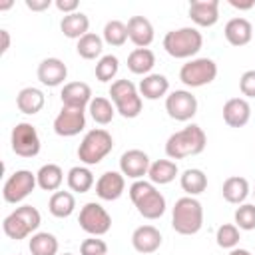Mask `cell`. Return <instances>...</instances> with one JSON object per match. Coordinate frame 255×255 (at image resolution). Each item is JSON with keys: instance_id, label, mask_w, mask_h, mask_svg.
Wrapping results in <instances>:
<instances>
[{"instance_id": "cell-1", "label": "cell", "mask_w": 255, "mask_h": 255, "mask_svg": "<svg viewBox=\"0 0 255 255\" xmlns=\"http://www.w3.org/2000/svg\"><path fill=\"white\" fill-rule=\"evenodd\" d=\"M207 145V135L197 124H189L179 131H173L165 141V155L169 159H183L199 155Z\"/></svg>"}, {"instance_id": "cell-2", "label": "cell", "mask_w": 255, "mask_h": 255, "mask_svg": "<svg viewBox=\"0 0 255 255\" xmlns=\"http://www.w3.org/2000/svg\"><path fill=\"white\" fill-rule=\"evenodd\" d=\"M129 199L131 203L135 205L137 213L143 217V219H159L163 213H165V197L161 195V191H157V187L151 183V181H145V179H135L129 189Z\"/></svg>"}, {"instance_id": "cell-3", "label": "cell", "mask_w": 255, "mask_h": 255, "mask_svg": "<svg viewBox=\"0 0 255 255\" xmlns=\"http://www.w3.org/2000/svg\"><path fill=\"white\" fill-rule=\"evenodd\" d=\"M171 227L179 235H195L203 227L201 201L191 195L179 197L171 209Z\"/></svg>"}, {"instance_id": "cell-4", "label": "cell", "mask_w": 255, "mask_h": 255, "mask_svg": "<svg viewBox=\"0 0 255 255\" xmlns=\"http://www.w3.org/2000/svg\"><path fill=\"white\" fill-rule=\"evenodd\" d=\"M203 46V36L193 26H181L175 30H169L163 36V48L171 58L185 60L193 58Z\"/></svg>"}, {"instance_id": "cell-5", "label": "cell", "mask_w": 255, "mask_h": 255, "mask_svg": "<svg viewBox=\"0 0 255 255\" xmlns=\"http://www.w3.org/2000/svg\"><path fill=\"white\" fill-rule=\"evenodd\" d=\"M40 223H42V215L34 205H20L4 217L2 229L10 239L20 241V239L32 237L38 231Z\"/></svg>"}, {"instance_id": "cell-6", "label": "cell", "mask_w": 255, "mask_h": 255, "mask_svg": "<svg viewBox=\"0 0 255 255\" xmlns=\"http://www.w3.org/2000/svg\"><path fill=\"white\" fill-rule=\"evenodd\" d=\"M110 98L116 106V112L126 118V120H133L141 114V106H143V98L139 96V90L135 88V84L131 80H116L110 86Z\"/></svg>"}, {"instance_id": "cell-7", "label": "cell", "mask_w": 255, "mask_h": 255, "mask_svg": "<svg viewBox=\"0 0 255 255\" xmlns=\"http://www.w3.org/2000/svg\"><path fill=\"white\" fill-rule=\"evenodd\" d=\"M112 149H114L112 133L104 128H96L82 137L78 145V157L84 165H98Z\"/></svg>"}, {"instance_id": "cell-8", "label": "cell", "mask_w": 255, "mask_h": 255, "mask_svg": "<svg viewBox=\"0 0 255 255\" xmlns=\"http://www.w3.org/2000/svg\"><path fill=\"white\" fill-rule=\"evenodd\" d=\"M217 78V64L211 58H191L179 70V80L187 88H201Z\"/></svg>"}, {"instance_id": "cell-9", "label": "cell", "mask_w": 255, "mask_h": 255, "mask_svg": "<svg viewBox=\"0 0 255 255\" xmlns=\"http://www.w3.org/2000/svg\"><path fill=\"white\" fill-rule=\"evenodd\" d=\"M10 145H12V151L16 155H20V157H36L40 153L42 141H40L38 129L32 124L20 122V124H16L12 128Z\"/></svg>"}, {"instance_id": "cell-10", "label": "cell", "mask_w": 255, "mask_h": 255, "mask_svg": "<svg viewBox=\"0 0 255 255\" xmlns=\"http://www.w3.org/2000/svg\"><path fill=\"white\" fill-rule=\"evenodd\" d=\"M36 185H38L36 173H32L30 169H16L4 181L2 197H4L6 203H20V201H24L34 191Z\"/></svg>"}, {"instance_id": "cell-11", "label": "cell", "mask_w": 255, "mask_h": 255, "mask_svg": "<svg viewBox=\"0 0 255 255\" xmlns=\"http://www.w3.org/2000/svg\"><path fill=\"white\" fill-rule=\"evenodd\" d=\"M78 223L80 227L88 233V235H94V237H102L110 231L112 227V217L110 213L106 211L104 205L96 203V201H88L82 209H80V215H78Z\"/></svg>"}, {"instance_id": "cell-12", "label": "cell", "mask_w": 255, "mask_h": 255, "mask_svg": "<svg viewBox=\"0 0 255 255\" xmlns=\"http://www.w3.org/2000/svg\"><path fill=\"white\" fill-rule=\"evenodd\" d=\"M165 112L175 122H189L197 114V98L189 90H173L165 96Z\"/></svg>"}, {"instance_id": "cell-13", "label": "cell", "mask_w": 255, "mask_h": 255, "mask_svg": "<svg viewBox=\"0 0 255 255\" xmlns=\"http://www.w3.org/2000/svg\"><path fill=\"white\" fill-rule=\"evenodd\" d=\"M84 128H86V112L84 110L62 106V110L54 118V131L60 137H74L80 131H84Z\"/></svg>"}, {"instance_id": "cell-14", "label": "cell", "mask_w": 255, "mask_h": 255, "mask_svg": "<svg viewBox=\"0 0 255 255\" xmlns=\"http://www.w3.org/2000/svg\"><path fill=\"white\" fill-rule=\"evenodd\" d=\"M149 165H151V161H149V155L143 151V149H128V151H124L122 153V157H120V171L126 175V177H129V179H141L143 175H147V171H149Z\"/></svg>"}, {"instance_id": "cell-15", "label": "cell", "mask_w": 255, "mask_h": 255, "mask_svg": "<svg viewBox=\"0 0 255 255\" xmlns=\"http://www.w3.org/2000/svg\"><path fill=\"white\" fill-rule=\"evenodd\" d=\"M126 191V175L122 171H104L96 181V195L104 201H116Z\"/></svg>"}, {"instance_id": "cell-16", "label": "cell", "mask_w": 255, "mask_h": 255, "mask_svg": "<svg viewBox=\"0 0 255 255\" xmlns=\"http://www.w3.org/2000/svg\"><path fill=\"white\" fill-rule=\"evenodd\" d=\"M38 80L48 86V88H56V86H62L64 80L68 78V68L66 64L60 60V58H44L40 64H38Z\"/></svg>"}, {"instance_id": "cell-17", "label": "cell", "mask_w": 255, "mask_h": 255, "mask_svg": "<svg viewBox=\"0 0 255 255\" xmlns=\"http://www.w3.org/2000/svg\"><path fill=\"white\" fill-rule=\"evenodd\" d=\"M131 247L141 253V255H149L155 253L161 247V233L157 227L153 225H139L133 229L131 233Z\"/></svg>"}, {"instance_id": "cell-18", "label": "cell", "mask_w": 255, "mask_h": 255, "mask_svg": "<svg viewBox=\"0 0 255 255\" xmlns=\"http://www.w3.org/2000/svg\"><path fill=\"white\" fill-rule=\"evenodd\" d=\"M60 100H62V106L66 108L84 110L92 102V88L86 82H68L62 86Z\"/></svg>"}, {"instance_id": "cell-19", "label": "cell", "mask_w": 255, "mask_h": 255, "mask_svg": "<svg viewBox=\"0 0 255 255\" xmlns=\"http://www.w3.org/2000/svg\"><path fill=\"white\" fill-rule=\"evenodd\" d=\"M187 12L193 24L209 28L219 20V0H191Z\"/></svg>"}, {"instance_id": "cell-20", "label": "cell", "mask_w": 255, "mask_h": 255, "mask_svg": "<svg viewBox=\"0 0 255 255\" xmlns=\"http://www.w3.org/2000/svg\"><path fill=\"white\" fill-rule=\"evenodd\" d=\"M251 118V106L245 98H231L223 104V122L229 128H243Z\"/></svg>"}, {"instance_id": "cell-21", "label": "cell", "mask_w": 255, "mask_h": 255, "mask_svg": "<svg viewBox=\"0 0 255 255\" xmlns=\"http://www.w3.org/2000/svg\"><path fill=\"white\" fill-rule=\"evenodd\" d=\"M153 24L145 16H131L128 20V38L137 48H147L153 42Z\"/></svg>"}, {"instance_id": "cell-22", "label": "cell", "mask_w": 255, "mask_h": 255, "mask_svg": "<svg viewBox=\"0 0 255 255\" xmlns=\"http://www.w3.org/2000/svg\"><path fill=\"white\" fill-rule=\"evenodd\" d=\"M223 34H225V40L231 46H245L253 38V26L247 18L237 16V18L227 20V24L223 28Z\"/></svg>"}, {"instance_id": "cell-23", "label": "cell", "mask_w": 255, "mask_h": 255, "mask_svg": "<svg viewBox=\"0 0 255 255\" xmlns=\"http://www.w3.org/2000/svg\"><path fill=\"white\" fill-rule=\"evenodd\" d=\"M46 104V96L40 88H34V86H28V88H22L16 96V108L26 114V116H34L38 114Z\"/></svg>"}, {"instance_id": "cell-24", "label": "cell", "mask_w": 255, "mask_h": 255, "mask_svg": "<svg viewBox=\"0 0 255 255\" xmlns=\"http://www.w3.org/2000/svg\"><path fill=\"white\" fill-rule=\"evenodd\" d=\"M139 96L143 100H159L169 92V80L163 74H147L137 86Z\"/></svg>"}, {"instance_id": "cell-25", "label": "cell", "mask_w": 255, "mask_h": 255, "mask_svg": "<svg viewBox=\"0 0 255 255\" xmlns=\"http://www.w3.org/2000/svg\"><path fill=\"white\" fill-rule=\"evenodd\" d=\"M221 195L227 203H233V205H241L245 203L247 195H249V181L241 175H231L223 181V187H221Z\"/></svg>"}, {"instance_id": "cell-26", "label": "cell", "mask_w": 255, "mask_h": 255, "mask_svg": "<svg viewBox=\"0 0 255 255\" xmlns=\"http://www.w3.org/2000/svg\"><path fill=\"white\" fill-rule=\"evenodd\" d=\"M179 169H177V163L173 159H155L151 161L149 165V171H147V177L153 185H167L171 183L175 177H177Z\"/></svg>"}, {"instance_id": "cell-27", "label": "cell", "mask_w": 255, "mask_h": 255, "mask_svg": "<svg viewBox=\"0 0 255 255\" xmlns=\"http://www.w3.org/2000/svg\"><path fill=\"white\" fill-rule=\"evenodd\" d=\"M60 30L64 32L66 38L72 40H80L82 36L88 34L90 30V18L84 12H74V14H66L60 22Z\"/></svg>"}, {"instance_id": "cell-28", "label": "cell", "mask_w": 255, "mask_h": 255, "mask_svg": "<svg viewBox=\"0 0 255 255\" xmlns=\"http://www.w3.org/2000/svg\"><path fill=\"white\" fill-rule=\"evenodd\" d=\"M153 66H155V54L149 48H133L128 56V68L131 74L147 76L151 74Z\"/></svg>"}, {"instance_id": "cell-29", "label": "cell", "mask_w": 255, "mask_h": 255, "mask_svg": "<svg viewBox=\"0 0 255 255\" xmlns=\"http://www.w3.org/2000/svg\"><path fill=\"white\" fill-rule=\"evenodd\" d=\"M179 185L187 195L195 197V195H199V193H203L207 189V175L199 167H187L179 175Z\"/></svg>"}, {"instance_id": "cell-30", "label": "cell", "mask_w": 255, "mask_h": 255, "mask_svg": "<svg viewBox=\"0 0 255 255\" xmlns=\"http://www.w3.org/2000/svg\"><path fill=\"white\" fill-rule=\"evenodd\" d=\"M76 209V197L72 191H54L48 199V211L58 217V219H64V217H70Z\"/></svg>"}, {"instance_id": "cell-31", "label": "cell", "mask_w": 255, "mask_h": 255, "mask_svg": "<svg viewBox=\"0 0 255 255\" xmlns=\"http://www.w3.org/2000/svg\"><path fill=\"white\" fill-rule=\"evenodd\" d=\"M36 179H38V187L44 191H58L62 181H64V171L58 163H44L38 171H36Z\"/></svg>"}, {"instance_id": "cell-32", "label": "cell", "mask_w": 255, "mask_h": 255, "mask_svg": "<svg viewBox=\"0 0 255 255\" xmlns=\"http://www.w3.org/2000/svg\"><path fill=\"white\" fill-rule=\"evenodd\" d=\"M66 183L76 193H86L94 187V173L88 165H74L66 175Z\"/></svg>"}, {"instance_id": "cell-33", "label": "cell", "mask_w": 255, "mask_h": 255, "mask_svg": "<svg viewBox=\"0 0 255 255\" xmlns=\"http://www.w3.org/2000/svg\"><path fill=\"white\" fill-rule=\"evenodd\" d=\"M28 249L32 255H58L60 243H58L54 233L36 231L28 241Z\"/></svg>"}, {"instance_id": "cell-34", "label": "cell", "mask_w": 255, "mask_h": 255, "mask_svg": "<svg viewBox=\"0 0 255 255\" xmlns=\"http://www.w3.org/2000/svg\"><path fill=\"white\" fill-rule=\"evenodd\" d=\"M88 112H90V116H92V120L96 124L108 126L116 116V106H114V102L110 98L96 96V98H92V102L88 106Z\"/></svg>"}, {"instance_id": "cell-35", "label": "cell", "mask_w": 255, "mask_h": 255, "mask_svg": "<svg viewBox=\"0 0 255 255\" xmlns=\"http://www.w3.org/2000/svg\"><path fill=\"white\" fill-rule=\"evenodd\" d=\"M102 50H104V38L94 34V32H88L86 36H82L76 44V52L78 56H82L84 60H96V58H102Z\"/></svg>"}, {"instance_id": "cell-36", "label": "cell", "mask_w": 255, "mask_h": 255, "mask_svg": "<svg viewBox=\"0 0 255 255\" xmlns=\"http://www.w3.org/2000/svg\"><path fill=\"white\" fill-rule=\"evenodd\" d=\"M102 38L110 46H124L128 40V24H124L122 20H108Z\"/></svg>"}, {"instance_id": "cell-37", "label": "cell", "mask_w": 255, "mask_h": 255, "mask_svg": "<svg viewBox=\"0 0 255 255\" xmlns=\"http://www.w3.org/2000/svg\"><path fill=\"white\" fill-rule=\"evenodd\" d=\"M241 229L235 225V223H223L217 227L215 231V241L219 247L223 249H235L239 245V239H241Z\"/></svg>"}, {"instance_id": "cell-38", "label": "cell", "mask_w": 255, "mask_h": 255, "mask_svg": "<svg viewBox=\"0 0 255 255\" xmlns=\"http://www.w3.org/2000/svg\"><path fill=\"white\" fill-rule=\"evenodd\" d=\"M120 70V60L114 54H104L96 62V78L100 82H112Z\"/></svg>"}, {"instance_id": "cell-39", "label": "cell", "mask_w": 255, "mask_h": 255, "mask_svg": "<svg viewBox=\"0 0 255 255\" xmlns=\"http://www.w3.org/2000/svg\"><path fill=\"white\" fill-rule=\"evenodd\" d=\"M235 225L243 231H253L255 229V203H241L235 213H233Z\"/></svg>"}, {"instance_id": "cell-40", "label": "cell", "mask_w": 255, "mask_h": 255, "mask_svg": "<svg viewBox=\"0 0 255 255\" xmlns=\"http://www.w3.org/2000/svg\"><path fill=\"white\" fill-rule=\"evenodd\" d=\"M80 255H108V243L100 237L90 235L80 243Z\"/></svg>"}, {"instance_id": "cell-41", "label": "cell", "mask_w": 255, "mask_h": 255, "mask_svg": "<svg viewBox=\"0 0 255 255\" xmlns=\"http://www.w3.org/2000/svg\"><path fill=\"white\" fill-rule=\"evenodd\" d=\"M239 90L245 98H255V70H247L239 78Z\"/></svg>"}, {"instance_id": "cell-42", "label": "cell", "mask_w": 255, "mask_h": 255, "mask_svg": "<svg viewBox=\"0 0 255 255\" xmlns=\"http://www.w3.org/2000/svg\"><path fill=\"white\" fill-rule=\"evenodd\" d=\"M54 4H56V8H58L60 12H64V16L78 12V6H80L78 0H56Z\"/></svg>"}, {"instance_id": "cell-43", "label": "cell", "mask_w": 255, "mask_h": 255, "mask_svg": "<svg viewBox=\"0 0 255 255\" xmlns=\"http://www.w3.org/2000/svg\"><path fill=\"white\" fill-rule=\"evenodd\" d=\"M26 6L32 12H42V10H46V8L52 6V0H26Z\"/></svg>"}, {"instance_id": "cell-44", "label": "cell", "mask_w": 255, "mask_h": 255, "mask_svg": "<svg viewBox=\"0 0 255 255\" xmlns=\"http://www.w3.org/2000/svg\"><path fill=\"white\" fill-rule=\"evenodd\" d=\"M229 4L237 10H251L255 6V0H229Z\"/></svg>"}, {"instance_id": "cell-45", "label": "cell", "mask_w": 255, "mask_h": 255, "mask_svg": "<svg viewBox=\"0 0 255 255\" xmlns=\"http://www.w3.org/2000/svg\"><path fill=\"white\" fill-rule=\"evenodd\" d=\"M0 38H2V46H0V54H6L10 48V32L6 28L0 30Z\"/></svg>"}, {"instance_id": "cell-46", "label": "cell", "mask_w": 255, "mask_h": 255, "mask_svg": "<svg viewBox=\"0 0 255 255\" xmlns=\"http://www.w3.org/2000/svg\"><path fill=\"white\" fill-rule=\"evenodd\" d=\"M229 255H251V251L241 249V247H235V249H231V251H229Z\"/></svg>"}, {"instance_id": "cell-47", "label": "cell", "mask_w": 255, "mask_h": 255, "mask_svg": "<svg viewBox=\"0 0 255 255\" xmlns=\"http://www.w3.org/2000/svg\"><path fill=\"white\" fill-rule=\"evenodd\" d=\"M12 6V0H8V2H4V4H0V10H8Z\"/></svg>"}, {"instance_id": "cell-48", "label": "cell", "mask_w": 255, "mask_h": 255, "mask_svg": "<svg viewBox=\"0 0 255 255\" xmlns=\"http://www.w3.org/2000/svg\"><path fill=\"white\" fill-rule=\"evenodd\" d=\"M62 255H74V253H62Z\"/></svg>"}, {"instance_id": "cell-49", "label": "cell", "mask_w": 255, "mask_h": 255, "mask_svg": "<svg viewBox=\"0 0 255 255\" xmlns=\"http://www.w3.org/2000/svg\"><path fill=\"white\" fill-rule=\"evenodd\" d=\"M253 195H255V189H253Z\"/></svg>"}]
</instances>
